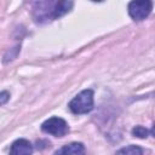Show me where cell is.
<instances>
[{
    "mask_svg": "<svg viewBox=\"0 0 155 155\" xmlns=\"http://www.w3.org/2000/svg\"><path fill=\"white\" fill-rule=\"evenodd\" d=\"M132 134L134 137H138V138H145V137H148L149 131L145 127H143V126H136L132 130Z\"/></svg>",
    "mask_w": 155,
    "mask_h": 155,
    "instance_id": "9",
    "label": "cell"
},
{
    "mask_svg": "<svg viewBox=\"0 0 155 155\" xmlns=\"http://www.w3.org/2000/svg\"><path fill=\"white\" fill-rule=\"evenodd\" d=\"M42 132L47 134H52L54 137H63L69 132V126L65 120L53 116L47 119L42 125H41Z\"/></svg>",
    "mask_w": 155,
    "mask_h": 155,
    "instance_id": "4",
    "label": "cell"
},
{
    "mask_svg": "<svg viewBox=\"0 0 155 155\" xmlns=\"http://www.w3.org/2000/svg\"><path fill=\"white\" fill-rule=\"evenodd\" d=\"M33 18L38 23L54 19V10L58 0H28Z\"/></svg>",
    "mask_w": 155,
    "mask_h": 155,
    "instance_id": "1",
    "label": "cell"
},
{
    "mask_svg": "<svg viewBox=\"0 0 155 155\" xmlns=\"http://www.w3.org/2000/svg\"><path fill=\"white\" fill-rule=\"evenodd\" d=\"M8 99H10V93H8L7 91L0 92V105L6 104V103L8 102Z\"/></svg>",
    "mask_w": 155,
    "mask_h": 155,
    "instance_id": "10",
    "label": "cell"
},
{
    "mask_svg": "<svg viewBox=\"0 0 155 155\" xmlns=\"http://www.w3.org/2000/svg\"><path fill=\"white\" fill-rule=\"evenodd\" d=\"M69 109L74 114H87L93 109V91L84 90L78 93L68 104Z\"/></svg>",
    "mask_w": 155,
    "mask_h": 155,
    "instance_id": "2",
    "label": "cell"
},
{
    "mask_svg": "<svg viewBox=\"0 0 155 155\" xmlns=\"http://www.w3.org/2000/svg\"><path fill=\"white\" fill-rule=\"evenodd\" d=\"M73 5H74V1L73 0H58L57 2V6H56V10H54V19L56 18H59L64 15H67L71 8H73Z\"/></svg>",
    "mask_w": 155,
    "mask_h": 155,
    "instance_id": "7",
    "label": "cell"
},
{
    "mask_svg": "<svg viewBox=\"0 0 155 155\" xmlns=\"http://www.w3.org/2000/svg\"><path fill=\"white\" fill-rule=\"evenodd\" d=\"M31 153H33V145L30 144L29 140L24 138H19L15 140L10 149V154L12 155H29Z\"/></svg>",
    "mask_w": 155,
    "mask_h": 155,
    "instance_id": "5",
    "label": "cell"
},
{
    "mask_svg": "<svg viewBox=\"0 0 155 155\" xmlns=\"http://www.w3.org/2000/svg\"><path fill=\"white\" fill-rule=\"evenodd\" d=\"M127 10L132 19L143 21L150 15L153 10V0H131Z\"/></svg>",
    "mask_w": 155,
    "mask_h": 155,
    "instance_id": "3",
    "label": "cell"
},
{
    "mask_svg": "<svg viewBox=\"0 0 155 155\" xmlns=\"http://www.w3.org/2000/svg\"><path fill=\"white\" fill-rule=\"evenodd\" d=\"M91 1H94V2H102V1H104V0H91Z\"/></svg>",
    "mask_w": 155,
    "mask_h": 155,
    "instance_id": "11",
    "label": "cell"
},
{
    "mask_svg": "<svg viewBox=\"0 0 155 155\" xmlns=\"http://www.w3.org/2000/svg\"><path fill=\"white\" fill-rule=\"evenodd\" d=\"M117 154H126V155H137V154H143V149L136 147V145H128L126 148H122L116 151Z\"/></svg>",
    "mask_w": 155,
    "mask_h": 155,
    "instance_id": "8",
    "label": "cell"
},
{
    "mask_svg": "<svg viewBox=\"0 0 155 155\" xmlns=\"http://www.w3.org/2000/svg\"><path fill=\"white\" fill-rule=\"evenodd\" d=\"M85 151V147L82 143H70L56 151V154H63V155H79Z\"/></svg>",
    "mask_w": 155,
    "mask_h": 155,
    "instance_id": "6",
    "label": "cell"
}]
</instances>
